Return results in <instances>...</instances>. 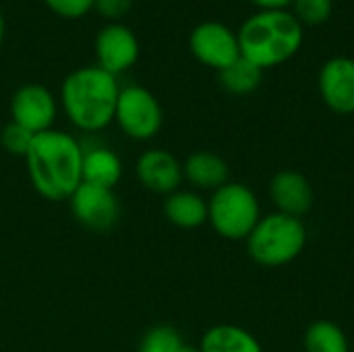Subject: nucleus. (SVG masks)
I'll return each mask as SVG.
<instances>
[{
    "mask_svg": "<svg viewBox=\"0 0 354 352\" xmlns=\"http://www.w3.org/2000/svg\"><path fill=\"white\" fill-rule=\"evenodd\" d=\"M201 352H263L259 340L245 328L220 324L209 328L199 344Z\"/></svg>",
    "mask_w": 354,
    "mask_h": 352,
    "instance_id": "17",
    "label": "nucleus"
},
{
    "mask_svg": "<svg viewBox=\"0 0 354 352\" xmlns=\"http://www.w3.org/2000/svg\"><path fill=\"white\" fill-rule=\"evenodd\" d=\"M68 201L75 220L95 232H106L114 228L120 218V205L114 195V189L81 183Z\"/></svg>",
    "mask_w": 354,
    "mask_h": 352,
    "instance_id": "8",
    "label": "nucleus"
},
{
    "mask_svg": "<svg viewBox=\"0 0 354 352\" xmlns=\"http://www.w3.org/2000/svg\"><path fill=\"white\" fill-rule=\"evenodd\" d=\"M183 176L201 191H216L228 183L230 170L224 158L214 151H195L183 164Z\"/></svg>",
    "mask_w": 354,
    "mask_h": 352,
    "instance_id": "14",
    "label": "nucleus"
},
{
    "mask_svg": "<svg viewBox=\"0 0 354 352\" xmlns=\"http://www.w3.org/2000/svg\"><path fill=\"white\" fill-rule=\"evenodd\" d=\"M120 85L97 64L66 75L60 87V106L66 118L83 133H100L114 122Z\"/></svg>",
    "mask_w": 354,
    "mask_h": 352,
    "instance_id": "2",
    "label": "nucleus"
},
{
    "mask_svg": "<svg viewBox=\"0 0 354 352\" xmlns=\"http://www.w3.org/2000/svg\"><path fill=\"white\" fill-rule=\"evenodd\" d=\"M259 220V201L247 185L228 180L207 201V222L226 241H247Z\"/></svg>",
    "mask_w": 354,
    "mask_h": 352,
    "instance_id": "5",
    "label": "nucleus"
},
{
    "mask_svg": "<svg viewBox=\"0 0 354 352\" xmlns=\"http://www.w3.org/2000/svg\"><path fill=\"white\" fill-rule=\"evenodd\" d=\"M133 8V0H93V10H97L104 19L118 23Z\"/></svg>",
    "mask_w": 354,
    "mask_h": 352,
    "instance_id": "24",
    "label": "nucleus"
},
{
    "mask_svg": "<svg viewBox=\"0 0 354 352\" xmlns=\"http://www.w3.org/2000/svg\"><path fill=\"white\" fill-rule=\"evenodd\" d=\"M270 197L280 214L303 218L313 207V187L297 170H280L270 180Z\"/></svg>",
    "mask_w": 354,
    "mask_h": 352,
    "instance_id": "13",
    "label": "nucleus"
},
{
    "mask_svg": "<svg viewBox=\"0 0 354 352\" xmlns=\"http://www.w3.org/2000/svg\"><path fill=\"white\" fill-rule=\"evenodd\" d=\"M261 75H263V68H259L257 64L241 56L232 64L220 71V83L226 91L234 95H247L259 87Z\"/></svg>",
    "mask_w": 354,
    "mask_h": 352,
    "instance_id": "18",
    "label": "nucleus"
},
{
    "mask_svg": "<svg viewBox=\"0 0 354 352\" xmlns=\"http://www.w3.org/2000/svg\"><path fill=\"white\" fill-rule=\"evenodd\" d=\"M2 39H4V17H2V10H0V46H2Z\"/></svg>",
    "mask_w": 354,
    "mask_h": 352,
    "instance_id": "27",
    "label": "nucleus"
},
{
    "mask_svg": "<svg viewBox=\"0 0 354 352\" xmlns=\"http://www.w3.org/2000/svg\"><path fill=\"white\" fill-rule=\"evenodd\" d=\"M139 183L158 195H170L178 191L183 183V164L166 149H147L139 156L135 166Z\"/></svg>",
    "mask_w": 354,
    "mask_h": 352,
    "instance_id": "11",
    "label": "nucleus"
},
{
    "mask_svg": "<svg viewBox=\"0 0 354 352\" xmlns=\"http://www.w3.org/2000/svg\"><path fill=\"white\" fill-rule=\"evenodd\" d=\"M176 352H201L199 351V346H191V344H183L180 349Z\"/></svg>",
    "mask_w": 354,
    "mask_h": 352,
    "instance_id": "26",
    "label": "nucleus"
},
{
    "mask_svg": "<svg viewBox=\"0 0 354 352\" xmlns=\"http://www.w3.org/2000/svg\"><path fill=\"white\" fill-rule=\"evenodd\" d=\"M164 216L176 228L193 230L207 222V201L195 191H174L166 195Z\"/></svg>",
    "mask_w": 354,
    "mask_h": 352,
    "instance_id": "15",
    "label": "nucleus"
},
{
    "mask_svg": "<svg viewBox=\"0 0 354 352\" xmlns=\"http://www.w3.org/2000/svg\"><path fill=\"white\" fill-rule=\"evenodd\" d=\"M44 4L62 19H81L93 10V0H44Z\"/></svg>",
    "mask_w": 354,
    "mask_h": 352,
    "instance_id": "23",
    "label": "nucleus"
},
{
    "mask_svg": "<svg viewBox=\"0 0 354 352\" xmlns=\"http://www.w3.org/2000/svg\"><path fill=\"white\" fill-rule=\"evenodd\" d=\"M183 344V336L176 328L153 326L143 334L137 352H176Z\"/></svg>",
    "mask_w": 354,
    "mask_h": 352,
    "instance_id": "20",
    "label": "nucleus"
},
{
    "mask_svg": "<svg viewBox=\"0 0 354 352\" xmlns=\"http://www.w3.org/2000/svg\"><path fill=\"white\" fill-rule=\"evenodd\" d=\"M305 351L307 352H348L351 344L340 326L334 322H315L305 332Z\"/></svg>",
    "mask_w": 354,
    "mask_h": 352,
    "instance_id": "19",
    "label": "nucleus"
},
{
    "mask_svg": "<svg viewBox=\"0 0 354 352\" xmlns=\"http://www.w3.org/2000/svg\"><path fill=\"white\" fill-rule=\"evenodd\" d=\"M33 189L48 201H66L83 183V145L71 133H37L23 158Z\"/></svg>",
    "mask_w": 354,
    "mask_h": 352,
    "instance_id": "1",
    "label": "nucleus"
},
{
    "mask_svg": "<svg viewBox=\"0 0 354 352\" xmlns=\"http://www.w3.org/2000/svg\"><path fill=\"white\" fill-rule=\"evenodd\" d=\"M33 133L27 131L25 127L17 124V122H8L2 133H0V143L2 147L10 154V156H17V158H25L29 147H31V141H33Z\"/></svg>",
    "mask_w": 354,
    "mask_h": 352,
    "instance_id": "21",
    "label": "nucleus"
},
{
    "mask_svg": "<svg viewBox=\"0 0 354 352\" xmlns=\"http://www.w3.org/2000/svg\"><path fill=\"white\" fill-rule=\"evenodd\" d=\"M319 93L328 108L338 114L354 112V60L348 56L330 58L319 71Z\"/></svg>",
    "mask_w": 354,
    "mask_h": 352,
    "instance_id": "12",
    "label": "nucleus"
},
{
    "mask_svg": "<svg viewBox=\"0 0 354 352\" xmlns=\"http://www.w3.org/2000/svg\"><path fill=\"white\" fill-rule=\"evenodd\" d=\"M332 15V0H295V17L301 23L317 25Z\"/></svg>",
    "mask_w": 354,
    "mask_h": 352,
    "instance_id": "22",
    "label": "nucleus"
},
{
    "mask_svg": "<svg viewBox=\"0 0 354 352\" xmlns=\"http://www.w3.org/2000/svg\"><path fill=\"white\" fill-rule=\"evenodd\" d=\"M95 58L100 68L118 77L137 62L139 39L127 25L108 23L95 35Z\"/></svg>",
    "mask_w": 354,
    "mask_h": 352,
    "instance_id": "10",
    "label": "nucleus"
},
{
    "mask_svg": "<svg viewBox=\"0 0 354 352\" xmlns=\"http://www.w3.org/2000/svg\"><path fill=\"white\" fill-rule=\"evenodd\" d=\"M251 2H255L263 10H276V8H284L286 4H290L295 0H251Z\"/></svg>",
    "mask_w": 354,
    "mask_h": 352,
    "instance_id": "25",
    "label": "nucleus"
},
{
    "mask_svg": "<svg viewBox=\"0 0 354 352\" xmlns=\"http://www.w3.org/2000/svg\"><path fill=\"white\" fill-rule=\"evenodd\" d=\"M56 114H58V102L54 93L39 83L21 85L10 98L12 122L25 127L33 135L52 129Z\"/></svg>",
    "mask_w": 354,
    "mask_h": 352,
    "instance_id": "9",
    "label": "nucleus"
},
{
    "mask_svg": "<svg viewBox=\"0 0 354 352\" xmlns=\"http://www.w3.org/2000/svg\"><path fill=\"white\" fill-rule=\"evenodd\" d=\"M122 176V162L120 158L104 145L83 147V183L114 189Z\"/></svg>",
    "mask_w": 354,
    "mask_h": 352,
    "instance_id": "16",
    "label": "nucleus"
},
{
    "mask_svg": "<svg viewBox=\"0 0 354 352\" xmlns=\"http://www.w3.org/2000/svg\"><path fill=\"white\" fill-rule=\"evenodd\" d=\"M114 120L129 139L149 141L160 133L164 112L149 89L141 85H127L120 87Z\"/></svg>",
    "mask_w": 354,
    "mask_h": 352,
    "instance_id": "6",
    "label": "nucleus"
},
{
    "mask_svg": "<svg viewBox=\"0 0 354 352\" xmlns=\"http://www.w3.org/2000/svg\"><path fill=\"white\" fill-rule=\"evenodd\" d=\"M307 247V228L301 218L270 214L257 222L247 237L251 259L263 268H282L292 263Z\"/></svg>",
    "mask_w": 354,
    "mask_h": 352,
    "instance_id": "4",
    "label": "nucleus"
},
{
    "mask_svg": "<svg viewBox=\"0 0 354 352\" xmlns=\"http://www.w3.org/2000/svg\"><path fill=\"white\" fill-rule=\"evenodd\" d=\"M189 48L193 56L218 73L241 58L239 35L220 21H203L199 23L189 37Z\"/></svg>",
    "mask_w": 354,
    "mask_h": 352,
    "instance_id": "7",
    "label": "nucleus"
},
{
    "mask_svg": "<svg viewBox=\"0 0 354 352\" xmlns=\"http://www.w3.org/2000/svg\"><path fill=\"white\" fill-rule=\"evenodd\" d=\"M241 56L259 68L290 60L303 44V23L288 10H259L239 29Z\"/></svg>",
    "mask_w": 354,
    "mask_h": 352,
    "instance_id": "3",
    "label": "nucleus"
}]
</instances>
